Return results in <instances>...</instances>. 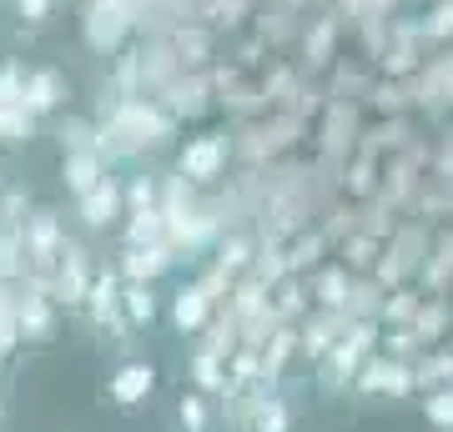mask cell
I'll return each mask as SVG.
<instances>
[{"label": "cell", "mask_w": 453, "mask_h": 432, "mask_svg": "<svg viewBox=\"0 0 453 432\" xmlns=\"http://www.w3.org/2000/svg\"><path fill=\"white\" fill-rule=\"evenodd\" d=\"M65 241H71V237H65L61 211H50V207H31V211H26V222H20L26 277H31V282H41L46 292H50V272H56V261H61Z\"/></svg>", "instance_id": "7a4b0ae2"}, {"label": "cell", "mask_w": 453, "mask_h": 432, "mask_svg": "<svg viewBox=\"0 0 453 432\" xmlns=\"http://www.w3.org/2000/svg\"><path fill=\"white\" fill-rule=\"evenodd\" d=\"M151 241H166V216H162V207H151V211H127V226H121V246H151Z\"/></svg>", "instance_id": "d4e9b609"}, {"label": "cell", "mask_w": 453, "mask_h": 432, "mask_svg": "<svg viewBox=\"0 0 453 432\" xmlns=\"http://www.w3.org/2000/svg\"><path fill=\"white\" fill-rule=\"evenodd\" d=\"M226 161H232V136L226 131H202V136H187L177 146V171L202 192L226 177Z\"/></svg>", "instance_id": "5b68a950"}, {"label": "cell", "mask_w": 453, "mask_h": 432, "mask_svg": "<svg viewBox=\"0 0 453 432\" xmlns=\"http://www.w3.org/2000/svg\"><path fill=\"white\" fill-rule=\"evenodd\" d=\"M177 428L181 432H211V402H207V392H181V402H177Z\"/></svg>", "instance_id": "f546056e"}, {"label": "cell", "mask_w": 453, "mask_h": 432, "mask_svg": "<svg viewBox=\"0 0 453 432\" xmlns=\"http://www.w3.org/2000/svg\"><path fill=\"white\" fill-rule=\"evenodd\" d=\"M408 327L423 337V347H438V342H449V332H453V292H443V297H423L418 317L408 322Z\"/></svg>", "instance_id": "d6986e66"}, {"label": "cell", "mask_w": 453, "mask_h": 432, "mask_svg": "<svg viewBox=\"0 0 453 432\" xmlns=\"http://www.w3.org/2000/svg\"><path fill=\"white\" fill-rule=\"evenodd\" d=\"M282 252H288V272L292 277H308V272H318V267L327 261V252H333V246H327V237L318 231V226H312V231L303 226L297 237L282 241Z\"/></svg>", "instance_id": "ffe728a7"}, {"label": "cell", "mask_w": 453, "mask_h": 432, "mask_svg": "<svg viewBox=\"0 0 453 432\" xmlns=\"http://www.w3.org/2000/svg\"><path fill=\"white\" fill-rule=\"evenodd\" d=\"M187 377H192L196 392H207V398H226V357L196 347V352L187 357Z\"/></svg>", "instance_id": "44dd1931"}, {"label": "cell", "mask_w": 453, "mask_h": 432, "mask_svg": "<svg viewBox=\"0 0 453 432\" xmlns=\"http://www.w3.org/2000/svg\"><path fill=\"white\" fill-rule=\"evenodd\" d=\"M151 207H162V177L136 171V177L127 181V211H151Z\"/></svg>", "instance_id": "1f68e13d"}, {"label": "cell", "mask_w": 453, "mask_h": 432, "mask_svg": "<svg viewBox=\"0 0 453 432\" xmlns=\"http://www.w3.org/2000/svg\"><path fill=\"white\" fill-rule=\"evenodd\" d=\"M423 417L434 432H453V387H434L423 392Z\"/></svg>", "instance_id": "d6a6232c"}, {"label": "cell", "mask_w": 453, "mask_h": 432, "mask_svg": "<svg viewBox=\"0 0 453 432\" xmlns=\"http://www.w3.org/2000/svg\"><path fill=\"white\" fill-rule=\"evenodd\" d=\"M378 337H383L378 322H353V327L327 347V357L318 362V387H323L327 398H338V392L353 387V377L363 372V362L378 352Z\"/></svg>", "instance_id": "6da1fadb"}, {"label": "cell", "mask_w": 453, "mask_h": 432, "mask_svg": "<svg viewBox=\"0 0 453 432\" xmlns=\"http://www.w3.org/2000/svg\"><path fill=\"white\" fill-rule=\"evenodd\" d=\"M151 392H157V368H151V362H121L116 377L106 383V398H111L116 407H136V402H146Z\"/></svg>", "instance_id": "ac0fdd59"}, {"label": "cell", "mask_w": 453, "mask_h": 432, "mask_svg": "<svg viewBox=\"0 0 453 432\" xmlns=\"http://www.w3.org/2000/svg\"><path fill=\"white\" fill-rule=\"evenodd\" d=\"M11 16H16L26 31H35V26H46V20L56 16V0H11Z\"/></svg>", "instance_id": "e575fe53"}, {"label": "cell", "mask_w": 453, "mask_h": 432, "mask_svg": "<svg viewBox=\"0 0 453 432\" xmlns=\"http://www.w3.org/2000/svg\"><path fill=\"white\" fill-rule=\"evenodd\" d=\"M76 216H81L86 231H111V226L127 216V186L116 177L96 181L86 196H76Z\"/></svg>", "instance_id": "9c48e42d"}, {"label": "cell", "mask_w": 453, "mask_h": 432, "mask_svg": "<svg viewBox=\"0 0 453 432\" xmlns=\"http://www.w3.org/2000/svg\"><path fill=\"white\" fill-rule=\"evenodd\" d=\"M353 392H363V398H408L418 387H413V368L408 362H398L388 352H372L363 362V372L353 377Z\"/></svg>", "instance_id": "ba28073f"}, {"label": "cell", "mask_w": 453, "mask_h": 432, "mask_svg": "<svg viewBox=\"0 0 453 432\" xmlns=\"http://www.w3.org/2000/svg\"><path fill=\"white\" fill-rule=\"evenodd\" d=\"M56 146H61V151H86V146H96V121H91V116H65V121H56Z\"/></svg>", "instance_id": "4dcf8cb0"}, {"label": "cell", "mask_w": 453, "mask_h": 432, "mask_svg": "<svg viewBox=\"0 0 453 432\" xmlns=\"http://www.w3.org/2000/svg\"><path fill=\"white\" fill-rule=\"evenodd\" d=\"M348 292H353V272L342 261H323L318 272H308V297L323 312H348Z\"/></svg>", "instance_id": "2e32d148"}, {"label": "cell", "mask_w": 453, "mask_h": 432, "mask_svg": "<svg viewBox=\"0 0 453 432\" xmlns=\"http://www.w3.org/2000/svg\"><path fill=\"white\" fill-rule=\"evenodd\" d=\"M211 312H217V302H211V297H207L202 287H196V282H181V287L172 292V327H177L181 337L207 332Z\"/></svg>", "instance_id": "9a60e30c"}, {"label": "cell", "mask_w": 453, "mask_h": 432, "mask_svg": "<svg viewBox=\"0 0 453 432\" xmlns=\"http://www.w3.org/2000/svg\"><path fill=\"white\" fill-rule=\"evenodd\" d=\"M20 96H26V65L0 61V106H20Z\"/></svg>", "instance_id": "836d02e7"}, {"label": "cell", "mask_w": 453, "mask_h": 432, "mask_svg": "<svg viewBox=\"0 0 453 432\" xmlns=\"http://www.w3.org/2000/svg\"><path fill=\"white\" fill-rule=\"evenodd\" d=\"M11 307H16V327H20V342H56L61 332V307L41 282L20 277L11 287Z\"/></svg>", "instance_id": "8992f818"}, {"label": "cell", "mask_w": 453, "mask_h": 432, "mask_svg": "<svg viewBox=\"0 0 453 432\" xmlns=\"http://www.w3.org/2000/svg\"><path fill=\"white\" fill-rule=\"evenodd\" d=\"M65 101H71V80H65L56 65H31V71H26V96H20V106H26L35 121L65 111Z\"/></svg>", "instance_id": "8fae6325"}, {"label": "cell", "mask_w": 453, "mask_h": 432, "mask_svg": "<svg viewBox=\"0 0 453 432\" xmlns=\"http://www.w3.org/2000/svg\"><path fill=\"white\" fill-rule=\"evenodd\" d=\"M449 383H453V347L438 342V347H428V352L413 362V387H418V392H434V387H449Z\"/></svg>", "instance_id": "603a6c76"}, {"label": "cell", "mask_w": 453, "mask_h": 432, "mask_svg": "<svg viewBox=\"0 0 453 432\" xmlns=\"http://www.w3.org/2000/svg\"><path fill=\"white\" fill-rule=\"evenodd\" d=\"M81 317L91 322L96 332L111 337L116 347L131 342V322H127V312H121V272H116V261L111 267H96V282H91V292H86Z\"/></svg>", "instance_id": "277c9868"}, {"label": "cell", "mask_w": 453, "mask_h": 432, "mask_svg": "<svg viewBox=\"0 0 453 432\" xmlns=\"http://www.w3.org/2000/svg\"><path fill=\"white\" fill-rule=\"evenodd\" d=\"M157 101H162L177 121H192V116H202L217 96H211V76H202V71H181V76L172 80Z\"/></svg>", "instance_id": "4fadbf2b"}, {"label": "cell", "mask_w": 453, "mask_h": 432, "mask_svg": "<svg viewBox=\"0 0 453 432\" xmlns=\"http://www.w3.org/2000/svg\"><path fill=\"white\" fill-rule=\"evenodd\" d=\"M449 387H453V383H449Z\"/></svg>", "instance_id": "74e56055"}, {"label": "cell", "mask_w": 453, "mask_h": 432, "mask_svg": "<svg viewBox=\"0 0 453 432\" xmlns=\"http://www.w3.org/2000/svg\"><path fill=\"white\" fill-rule=\"evenodd\" d=\"M211 252H217L211 261H217L226 277H247L252 256H257V237H247V231H222V241H217Z\"/></svg>", "instance_id": "7402d4cb"}, {"label": "cell", "mask_w": 453, "mask_h": 432, "mask_svg": "<svg viewBox=\"0 0 453 432\" xmlns=\"http://www.w3.org/2000/svg\"><path fill=\"white\" fill-rule=\"evenodd\" d=\"M348 327H353L348 312H323V307H312L308 317L297 322V357H308L312 368H318V362L327 357V347H333Z\"/></svg>", "instance_id": "30bf717a"}, {"label": "cell", "mask_w": 453, "mask_h": 432, "mask_svg": "<svg viewBox=\"0 0 453 432\" xmlns=\"http://www.w3.org/2000/svg\"><path fill=\"white\" fill-rule=\"evenodd\" d=\"M423 307V292L408 282V287H393L388 297H383V312H378V327H408V322L418 317Z\"/></svg>", "instance_id": "484cf974"}, {"label": "cell", "mask_w": 453, "mask_h": 432, "mask_svg": "<svg viewBox=\"0 0 453 432\" xmlns=\"http://www.w3.org/2000/svg\"><path fill=\"white\" fill-rule=\"evenodd\" d=\"M297 41H303V65H308V71H333V65L342 61V46H338L342 41V16L327 11V16L308 20Z\"/></svg>", "instance_id": "7c38bea8"}, {"label": "cell", "mask_w": 453, "mask_h": 432, "mask_svg": "<svg viewBox=\"0 0 453 432\" xmlns=\"http://www.w3.org/2000/svg\"><path fill=\"white\" fill-rule=\"evenodd\" d=\"M20 347V327H16V307H11V297L0 302V352L11 357Z\"/></svg>", "instance_id": "d590c367"}, {"label": "cell", "mask_w": 453, "mask_h": 432, "mask_svg": "<svg viewBox=\"0 0 453 432\" xmlns=\"http://www.w3.org/2000/svg\"><path fill=\"white\" fill-rule=\"evenodd\" d=\"M91 282H96V256L71 237L65 241V252H61V261H56V272H50V297H56L61 312H81Z\"/></svg>", "instance_id": "52a82bcc"}, {"label": "cell", "mask_w": 453, "mask_h": 432, "mask_svg": "<svg viewBox=\"0 0 453 432\" xmlns=\"http://www.w3.org/2000/svg\"><path fill=\"white\" fill-rule=\"evenodd\" d=\"M378 347H383L388 357H398V362H408V368H413V362H418V357L428 352V347H423V337L413 332V327H383Z\"/></svg>", "instance_id": "83f0119b"}, {"label": "cell", "mask_w": 453, "mask_h": 432, "mask_svg": "<svg viewBox=\"0 0 453 432\" xmlns=\"http://www.w3.org/2000/svg\"><path fill=\"white\" fill-rule=\"evenodd\" d=\"M418 26H423V41H428V46H449V41H453V0H434V5H423Z\"/></svg>", "instance_id": "4316f807"}, {"label": "cell", "mask_w": 453, "mask_h": 432, "mask_svg": "<svg viewBox=\"0 0 453 432\" xmlns=\"http://www.w3.org/2000/svg\"><path fill=\"white\" fill-rule=\"evenodd\" d=\"M172 267H177V256H172L166 241H151V246H121V256H116L121 282H157V277H166Z\"/></svg>", "instance_id": "5bb4252c"}, {"label": "cell", "mask_w": 453, "mask_h": 432, "mask_svg": "<svg viewBox=\"0 0 453 432\" xmlns=\"http://www.w3.org/2000/svg\"><path fill=\"white\" fill-rule=\"evenodd\" d=\"M0 422H5V392H0Z\"/></svg>", "instance_id": "8d00e7d4"}, {"label": "cell", "mask_w": 453, "mask_h": 432, "mask_svg": "<svg viewBox=\"0 0 453 432\" xmlns=\"http://www.w3.org/2000/svg\"><path fill=\"white\" fill-rule=\"evenodd\" d=\"M35 141V116L26 106H0V146H31Z\"/></svg>", "instance_id": "f1b7e54d"}, {"label": "cell", "mask_w": 453, "mask_h": 432, "mask_svg": "<svg viewBox=\"0 0 453 432\" xmlns=\"http://www.w3.org/2000/svg\"><path fill=\"white\" fill-rule=\"evenodd\" d=\"M136 31V5L131 0H86L81 11V41L96 56H116L127 46V35Z\"/></svg>", "instance_id": "3957f363"}, {"label": "cell", "mask_w": 453, "mask_h": 432, "mask_svg": "<svg viewBox=\"0 0 453 432\" xmlns=\"http://www.w3.org/2000/svg\"><path fill=\"white\" fill-rule=\"evenodd\" d=\"M106 177H111V166L101 161L96 146H86V151H61V186L71 196H86L96 181H106Z\"/></svg>", "instance_id": "e0dca14e"}, {"label": "cell", "mask_w": 453, "mask_h": 432, "mask_svg": "<svg viewBox=\"0 0 453 432\" xmlns=\"http://www.w3.org/2000/svg\"><path fill=\"white\" fill-rule=\"evenodd\" d=\"M121 312H127L131 332L157 322V282H121Z\"/></svg>", "instance_id": "cb8c5ba5"}]
</instances>
